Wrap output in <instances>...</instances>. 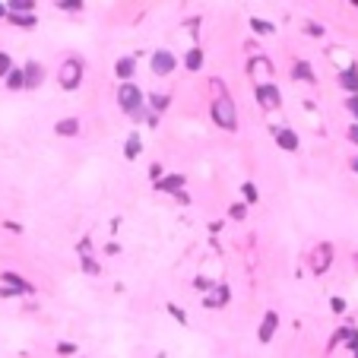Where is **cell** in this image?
Returning a JSON list of instances; mask_svg holds the SVG:
<instances>
[{
  "instance_id": "6da1fadb",
  "label": "cell",
  "mask_w": 358,
  "mask_h": 358,
  "mask_svg": "<svg viewBox=\"0 0 358 358\" xmlns=\"http://www.w3.org/2000/svg\"><path fill=\"white\" fill-rule=\"evenodd\" d=\"M118 102H121V108L127 111V115H134V118H140V115H143V105H140V89H137L134 83H124V86H121V92H118Z\"/></svg>"
},
{
  "instance_id": "7a4b0ae2",
  "label": "cell",
  "mask_w": 358,
  "mask_h": 358,
  "mask_svg": "<svg viewBox=\"0 0 358 358\" xmlns=\"http://www.w3.org/2000/svg\"><path fill=\"white\" fill-rule=\"evenodd\" d=\"M213 118H216V124H219V127L235 130V127H238V121H235V105H232V99H219V102H216V108H213Z\"/></svg>"
},
{
  "instance_id": "3957f363",
  "label": "cell",
  "mask_w": 358,
  "mask_h": 358,
  "mask_svg": "<svg viewBox=\"0 0 358 358\" xmlns=\"http://www.w3.org/2000/svg\"><path fill=\"white\" fill-rule=\"evenodd\" d=\"M80 77H83V64H80L77 58H70V61L64 64V70H61V86H64V89H77Z\"/></svg>"
},
{
  "instance_id": "277c9868",
  "label": "cell",
  "mask_w": 358,
  "mask_h": 358,
  "mask_svg": "<svg viewBox=\"0 0 358 358\" xmlns=\"http://www.w3.org/2000/svg\"><path fill=\"white\" fill-rule=\"evenodd\" d=\"M149 67H153L156 77H168V73L178 67V61H175L168 51H156V54H153V61H149Z\"/></svg>"
},
{
  "instance_id": "5b68a950",
  "label": "cell",
  "mask_w": 358,
  "mask_h": 358,
  "mask_svg": "<svg viewBox=\"0 0 358 358\" xmlns=\"http://www.w3.org/2000/svg\"><path fill=\"white\" fill-rule=\"evenodd\" d=\"M257 99H260V105H263V108H279V105H282L279 86H270V83L257 86Z\"/></svg>"
},
{
  "instance_id": "8992f818",
  "label": "cell",
  "mask_w": 358,
  "mask_h": 358,
  "mask_svg": "<svg viewBox=\"0 0 358 358\" xmlns=\"http://www.w3.org/2000/svg\"><path fill=\"white\" fill-rule=\"evenodd\" d=\"M279 327V314L276 311H267V317H263V324H260V343H270L273 333Z\"/></svg>"
},
{
  "instance_id": "52a82bcc",
  "label": "cell",
  "mask_w": 358,
  "mask_h": 358,
  "mask_svg": "<svg viewBox=\"0 0 358 358\" xmlns=\"http://www.w3.org/2000/svg\"><path fill=\"white\" fill-rule=\"evenodd\" d=\"M23 73H26V89H35V86H42V77H45V70H42L39 64H35V61H29Z\"/></svg>"
},
{
  "instance_id": "ba28073f",
  "label": "cell",
  "mask_w": 358,
  "mask_h": 358,
  "mask_svg": "<svg viewBox=\"0 0 358 358\" xmlns=\"http://www.w3.org/2000/svg\"><path fill=\"white\" fill-rule=\"evenodd\" d=\"M225 301H229V289H225V286H216V292L203 295V305L206 308H219V305H225Z\"/></svg>"
},
{
  "instance_id": "9c48e42d",
  "label": "cell",
  "mask_w": 358,
  "mask_h": 358,
  "mask_svg": "<svg viewBox=\"0 0 358 358\" xmlns=\"http://www.w3.org/2000/svg\"><path fill=\"white\" fill-rule=\"evenodd\" d=\"M54 130H58V137H77L80 134V121L77 118H64Z\"/></svg>"
},
{
  "instance_id": "30bf717a",
  "label": "cell",
  "mask_w": 358,
  "mask_h": 358,
  "mask_svg": "<svg viewBox=\"0 0 358 358\" xmlns=\"http://www.w3.org/2000/svg\"><path fill=\"white\" fill-rule=\"evenodd\" d=\"M339 83H343L346 92H355V96H358V70H355V67H349L343 77H339Z\"/></svg>"
},
{
  "instance_id": "8fae6325",
  "label": "cell",
  "mask_w": 358,
  "mask_h": 358,
  "mask_svg": "<svg viewBox=\"0 0 358 358\" xmlns=\"http://www.w3.org/2000/svg\"><path fill=\"white\" fill-rule=\"evenodd\" d=\"M276 143L282 149H289V153H292V149H298V137L292 134V130H276Z\"/></svg>"
},
{
  "instance_id": "7c38bea8",
  "label": "cell",
  "mask_w": 358,
  "mask_h": 358,
  "mask_svg": "<svg viewBox=\"0 0 358 358\" xmlns=\"http://www.w3.org/2000/svg\"><path fill=\"white\" fill-rule=\"evenodd\" d=\"M184 187V178L181 175H172V178H162L159 181V191H168V194H178Z\"/></svg>"
},
{
  "instance_id": "4fadbf2b",
  "label": "cell",
  "mask_w": 358,
  "mask_h": 358,
  "mask_svg": "<svg viewBox=\"0 0 358 358\" xmlns=\"http://www.w3.org/2000/svg\"><path fill=\"white\" fill-rule=\"evenodd\" d=\"M0 279H4V282H7V286H16V292H32V286H29V282H26V279H20V276H16V273H4V276H0Z\"/></svg>"
},
{
  "instance_id": "5bb4252c",
  "label": "cell",
  "mask_w": 358,
  "mask_h": 358,
  "mask_svg": "<svg viewBox=\"0 0 358 358\" xmlns=\"http://www.w3.org/2000/svg\"><path fill=\"white\" fill-rule=\"evenodd\" d=\"M7 86L10 89H26V73L23 70H13L10 77H7Z\"/></svg>"
},
{
  "instance_id": "9a60e30c",
  "label": "cell",
  "mask_w": 358,
  "mask_h": 358,
  "mask_svg": "<svg viewBox=\"0 0 358 358\" xmlns=\"http://www.w3.org/2000/svg\"><path fill=\"white\" fill-rule=\"evenodd\" d=\"M124 153H127V159H137L140 156V137L134 134V137H130L127 140V146H124Z\"/></svg>"
},
{
  "instance_id": "2e32d148",
  "label": "cell",
  "mask_w": 358,
  "mask_h": 358,
  "mask_svg": "<svg viewBox=\"0 0 358 358\" xmlns=\"http://www.w3.org/2000/svg\"><path fill=\"white\" fill-rule=\"evenodd\" d=\"M130 73H134V61H130V58L118 61V77H121V80H130Z\"/></svg>"
},
{
  "instance_id": "e0dca14e",
  "label": "cell",
  "mask_w": 358,
  "mask_h": 358,
  "mask_svg": "<svg viewBox=\"0 0 358 358\" xmlns=\"http://www.w3.org/2000/svg\"><path fill=\"white\" fill-rule=\"evenodd\" d=\"M10 20H13L16 26H35V16H32V13H10Z\"/></svg>"
},
{
  "instance_id": "ac0fdd59",
  "label": "cell",
  "mask_w": 358,
  "mask_h": 358,
  "mask_svg": "<svg viewBox=\"0 0 358 358\" xmlns=\"http://www.w3.org/2000/svg\"><path fill=\"white\" fill-rule=\"evenodd\" d=\"M200 64H203V51L194 48L191 54H187V67H191V70H200Z\"/></svg>"
},
{
  "instance_id": "d6986e66",
  "label": "cell",
  "mask_w": 358,
  "mask_h": 358,
  "mask_svg": "<svg viewBox=\"0 0 358 358\" xmlns=\"http://www.w3.org/2000/svg\"><path fill=\"white\" fill-rule=\"evenodd\" d=\"M295 77H298V80L314 83V73H311V67H308V64H295Z\"/></svg>"
},
{
  "instance_id": "ffe728a7",
  "label": "cell",
  "mask_w": 358,
  "mask_h": 358,
  "mask_svg": "<svg viewBox=\"0 0 358 358\" xmlns=\"http://www.w3.org/2000/svg\"><path fill=\"white\" fill-rule=\"evenodd\" d=\"M13 67H10V54H0V77H10Z\"/></svg>"
},
{
  "instance_id": "44dd1931",
  "label": "cell",
  "mask_w": 358,
  "mask_h": 358,
  "mask_svg": "<svg viewBox=\"0 0 358 358\" xmlns=\"http://www.w3.org/2000/svg\"><path fill=\"white\" fill-rule=\"evenodd\" d=\"M168 311H172V317L178 320V324H187V314H184L181 308H175V305H168Z\"/></svg>"
},
{
  "instance_id": "7402d4cb",
  "label": "cell",
  "mask_w": 358,
  "mask_h": 358,
  "mask_svg": "<svg viewBox=\"0 0 358 358\" xmlns=\"http://www.w3.org/2000/svg\"><path fill=\"white\" fill-rule=\"evenodd\" d=\"M251 26H254V32H267V35L273 32V26H270V23H263V20H254Z\"/></svg>"
},
{
  "instance_id": "603a6c76",
  "label": "cell",
  "mask_w": 358,
  "mask_h": 358,
  "mask_svg": "<svg viewBox=\"0 0 358 358\" xmlns=\"http://www.w3.org/2000/svg\"><path fill=\"white\" fill-rule=\"evenodd\" d=\"M10 10H13V13H20V10H26V13H29V10H32V4H23V0H13V4H10Z\"/></svg>"
},
{
  "instance_id": "cb8c5ba5",
  "label": "cell",
  "mask_w": 358,
  "mask_h": 358,
  "mask_svg": "<svg viewBox=\"0 0 358 358\" xmlns=\"http://www.w3.org/2000/svg\"><path fill=\"white\" fill-rule=\"evenodd\" d=\"M165 105H168V96H153V108L156 111H162Z\"/></svg>"
},
{
  "instance_id": "d4e9b609",
  "label": "cell",
  "mask_w": 358,
  "mask_h": 358,
  "mask_svg": "<svg viewBox=\"0 0 358 358\" xmlns=\"http://www.w3.org/2000/svg\"><path fill=\"white\" fill-rule=\"evenodd\" d=\"M244 213H248V210H244V203H235L232 206V219H244Z\"/></svg>"
},
{
  "instance_id": "484cf974",
  "label": "cell",
  "mask_w": 358,
  "mask_h": 358,
  "mask_svg": "<svg viewBox=\"0 0 358 358\" xmlns=\"http://www.w3.org/2000/svg\"><path fill=\"white\" fill-rule=\"evenodd\" d=\"M244 197L257 203V187H254V184H244Z\"/></svg>"
},
{
  "instance_id": "4316f807",
  "label": "cell",
  "mask_w": 358,
  "mask_h": 358,
  "mask_svg": "<svg viewBox=\"0 0 358 358\" xmlns=\"http://www.w3.org/2000/svg\"><path fill=\"white\" fill-rule=\"evenodd\" d=\"M83 270H86V273H99V267H96V260H89V257L83 260Z\"/></svg>"
},
{
  "instance_id": "83f0119b",
  "label": "cell",
  "mask_w": 358,
  "mask_h": 358,
  "mask_svg": "<svg viewBox=\"0 0 358 358\" xmlns=\"http://www.w3.org/2000/svg\"><path fill=\"white\" fill-rule=\"evenodd\" d=\"M333 311H346V301L343 298H333Z\"/></svg>"
},
{
  "instance_id": "f1b7e54d",
  "label": "cell",
  "mask_w": 358,
  "mask_h": 358,
  "mask_svg": "<svg viewBox=\"0 0 358 358\" xmlns=\"http://www.w3.org/2000/svg\"><path fill=\"white\" fill-rule=\"evenodd\" d=\"M349 111H355V115H358V96H352V99H349Z\"/></svg>"
},
{
  "instance_id": "f546056e",
  "label": "cell",
  "mask_w": 358,
  "mask_h": 358,
  "mask_svg": "<svg viewBox=\"0 0 358 358\" xmlns=\"http://www.w3.org/2000/svg\"><path fill=\"white\" fill-rule=\"evenodd\" d=\"M349 137H352V140L358 143V127H352V130H349Z\"/></svg>"
},
{
  "instance_id": "4dcf8cb0",
  "label": "cell",
  "mask_w": 358,
  "mask_h": 358,
  "mask_svg": "<svg viewBox=\"0 0 358 358\" xmlns=\"http://www.w3.org/2000/svg\"><path fill=\"white\" fill-rule=\"evenodd\" d=\"M7 10H10V7H4V4H0V16H7Z\"/></svg>"
}]
</instances>
